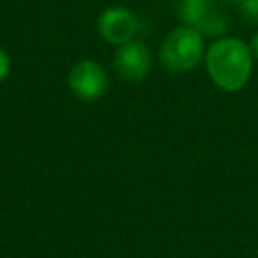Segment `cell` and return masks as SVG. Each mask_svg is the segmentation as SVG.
Instances as JSON below:
<instances>
[{"instance_id": "7", "label": "cell", "mask_w": 258, "mask_h": 258, "mask_svg": "<svg viewBox=\"0 0 258 258\" xmlns=\"http://www.w3.org/2000/svg\"><path fill=\"white\" fill-rule=\"evenodd\" d=\"M240 15L253 23H258V0H240Z\"/></svg>"}, {"instance_id": "1", "label": "cell", "mask_w": 258, "mask_h": 258, "mask_svg": "<svg viewBox=\"0 0 258 258\" xmlns=\"http://www.w3.org/2000/svg\"><path fill=\"white\" fill-rule=\"evenodd\" d=\"M249 44L239 37H219L205 51V68L211 80L225 92H237L249 82L253 71Z\"/></svg>"}, {"instance_id": "10", "label": "cell", "mask_w": 258, "mask_h": 258, "mask_svg": "<svg viewBox=\"0 0 258 258\" xmlns=\"http://www.w3.org/2000/svg\"><path fill=\"white\" fill-rule=\"evenodd\" d=\"M228 2H237V4H239V2H240V0H228Z\"/></svg>"}, {"instance_id": "2", "label": "cell", "mask_w": 258, "mask_h": 258, "mask_svg": "<svg viewBox=\"0 0 258 258\" xmlns=\"http://www.w3.org/2000/svg\"><path fill=\"white\" fill-rule=\"evenodd\" d=\"M204 53V36L193 27L182 25L165 37L159 50V62L172 73H186L200 64Z\"/></svg>"}, {"instance_id": "6", "label": "cell", "mask_w": 258, "mask_h": 258, "mask_svg": "<svg viewBox=\"0 0 258 258\" xmlns=\"http://www.w3.org/2000/svg\"><path fill=\"white\" fill-rule=\"evenodd\" d=\"M113 68L125 82H142L152 68V55L142 41H129L117 48L113 55Z\"/></svg>"}, {"instance_id": "4", "label": "cell", "mask_w": 258, "mask_h": 258, "mask_svg": "<svg viewBox=\"0 0 258 258\" xmlns=\"http://www.w3.org/2000/svg\"><path fill=\"white\" fill-rule=\"evenodd\" d=\"M69 90L82 101H96L103 97L110 85L108 73L96 60H80L68 75Z\"/></svg>"}, {"instance_id": "8", "label": "cell", "mask_w": 258, "mask_h": 258, "mask_svg": "<svg viewBox=\"0 0 258 258\" xmlns=\"http://www.w3.org/2000/svg\"><path fill=\"white\" fill-rule=\"evenodd\" d=\"M11 73V57L4 48H0V82H4Z\"/></svg>"}, {"instance_id": "5", "label": "cell", "mask_w": 258, "mask_h": 258, "mask_svg": "<svg viewBox=\"0 0 258 258\" xmlns=\"http://www.w3.org/2000/svg\"><path fill=\"white\" fill-rule=\"evenodd\" d=\"M140 29L137 15L131 9L113 6V8L104 9L97 18V30L101 37L110 44H120L133 41Z\"/></svg>"}, {"instance_id": "3", "label": "cell", "mask_w": 258, "mask_h": 258, "mask_svg": "<svg viewBox=\"0 0 258 258\" xmlns=\"http://www.w3.org/2000/svg\"><path fill=\"white\" fill-rule=\"evenodd\" d=\"M175 16L202 36L221 37L228 30L226 16L212 4V0H172Z\"/></svg>"}, {"instance_id": "9", "label": "cell", "mask_w": 258, "mask_h": 258, "mask_svg": "<svg viewBox=\"0 0 258 258\" xmlns=\"http://www.w3.org/2000/svg\"><path fill=\"white\" fill-rule=\"evenodd\" d=\"M247 44H249V50H251V53H253V58H258V32L251 37V41Z\"/></svg>"}]
</instances>
